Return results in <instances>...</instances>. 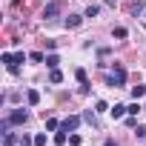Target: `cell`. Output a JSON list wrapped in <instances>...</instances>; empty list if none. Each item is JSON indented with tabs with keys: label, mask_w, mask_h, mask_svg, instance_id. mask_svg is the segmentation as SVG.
Returning <instances> with one entry per match:
<instances>
[{
	"label": "cell",
	"mask_w": 146,
	"mask_h": 146,
	"mask_svg": "<svg viewBox=\"0 0 146 146\" xmlns=\"http://www.w3.org/2000/svg\"><path fill=\"white\" fill-rule=\"evenodd\" d=\"M78 126H80V117H78V115H72V117H66V120L60 123V129H63V132H75Z\"/></svg>",
	"instance_id": "1"
},
{
	"label": "cell",
	"mask_w": 146,
	"mask_h": 146,
	"mask_svg": "<svg viewBox=\"0 0 146 146\" xmlns=\"http://www.w3.org/2000/svg\"><path fill=\"white\" fill-rule=\"evenodd\" d=\"M9 120H12V123H26L29 115H26V109H15V112L9 115Z\"/></svg>",
	"instance_id": "2"
},
{
	"label": "cell",
	"mask_w": 146,
	"mask_h": 146,
	"mask_svg": "<svg viewBox=\"0 0 146 146\" xmlns=\"http://www.w3.org/2000/svg\"><path fill=\"white\" fill-rule=\"evenodd\" d=\"M43 17H46V20H52V17H57V3H49V6L43 9Z\"/></svg>",
	"instance_id": "3"
},
{
	"label": "cell",
	"mask_w": 146,
	"mask_h": 146,
	"mask_svg": "<svg viewBox=\"0 0 146 146\" xmlns=\"http://www.w3.org/2000/svg\"><path fill=\"white\" fill-rule=\"evenodd\" d=\"M26 100H29V106H37V103H40V95H37L35 89H29V95H26Z\"/></svg>",
	"instance_id": "4"
},
{
	"label": "cell",
	"mask_w": 146,
	"mask_h": 146,
	"mask_svg": "<svg viewBox=\"0 0 146 146\" xmlns=\"http://www.w3.org/2000/svg\"><path fill=\"white\" fill-rule=\"evenodd\" d=\"M126 112H129V106H120V103H117V106L112 109V117H123Z\"/></svg>",
	"instance_id": "5"
},
{
	"label": "cell",
	"mask_w": 146,
	"mask_h": 146,
	"mask_svg": "<svg viewBox=\"0 0 146 146\" xmlns=\"http://www.w3.org/2000/svg\"><path fill=\"white\" fill-rule=\"evenodd\" d=\"M66 26H72V29L80 26V17H78V15H69V17H66Z\"/></svg>",
	"instance_id": "6"
},
{
	"label": "cell",
	"mask_w": 146,
	"mask_h": 146,
	"mask_svg": "<svg viewBox=\"0 0 146 146\" xmlns=\"http://www.w3.org/2000/svg\"><path fill=\"white\" fill-rule=\"evenodd\" d=\"M143 95H146V86H135V89H132V98H135V100L143 98Z\"/></svg>",
	"instance_id": "7"
},
{
	"label": "cell",
	"mask_w": 146,
	"mask_h": 146,
	"mask_svg": "<svg viewBox=\"0 0 146 146\" xmlns=\"http://www.w3.org/2000/svg\"><path fill=\"white\" fill-rule=\"evenodd\" d=\"M15 143H17V140H15V135H12V132H6V135H3V146H15Z\"/></svg>",
	"instance_id": "8"
},
{
	"label": "cell",
	"mask_w": 146,
	"mask_h": 146,
	"mask_svg": "<svg viewBox=\"0 0 146 146\" xmlns=\"http://www.w3.org/2000/svg\"><path fill=\"white\" fill-rule=\"evenodd\" d=\"M49 80H52V83H60V80H63V75H60L57 69H52V75H49Z\"/></svg>",
	"instance_id": "9"
},
{
	"label": "cell",
	"mask_w": 146,
	"mask_h": 146,
	"mask_svg": "<svg viewBox=\"0 0 146 146\" xmlns=\"http://www.w3.org/2000/svg\"><path fill=\"white\" fill-rule=\"evenodd\" d=\"M46 66H49V69H57V57L49 54V57H46Z\"/></svg>",
	"instance_id": "10"
},
{
	"label": "cell",
	"mask_w": 146,
	"mask_h": 146,
	"mask_svg": "<svg viewBox=\"0 0 146 146\" xmlns=\"http://www.w3.org/2000/svg\"><path fill=\"white\" fill-rule=\"evenodd\" d=\"M98 12H100V6H89V9H86V17H95Z\"/></svg>",
	"instance_id": "11"
},
{
	"label": "cell",
	"mask_w": 146,
	"mask_h": 146,
	"mask_svg": "<svg viewBox=\"0 0 146 146\" xmlns=\"http://www.w3.org/2000/svg\"><path fill=\"white\" fill-rule=\"evenodd\" d=\"M112 35H115V37H126V29H123V26H117V29H115Z\"/></svg>",
	"instance_id": "12"
},
{
	"label": "cell",
	"mask_w": 146,
	"mask_h": 146,
	"mask_svg": "<svg viewBox=\"0 0 146 146\" xmlns=\"http://www.w3.org/2000/svg\"><path fill=\"white\" fill-rule=\"evenodd\" d=\"M35 146H46V135H37L35 137Z\"/></svg>",
	"instance_id": "13"
},
{
	"label": "cell",
	"mask_w": 146,
	"mask_h": 146,
	"mask_svg": "<svg viewBox=\"0 0 146 146\" xmlns=\"http://www.w3.org/2000/svg\"><path fill=\"white\" fill-rule=\"evenodd\" d=\"M135 135H137V137H146V126H137V129H135Z\"/></svg>",
	"instance_id": "14"
},
{
	"label": "cell",
	"mask_w": 146,
	"mask_h": 146,
	"mask_svg": "<svg viewBox=\"0 0 146 146\" xmlns=\"http://www.w3.org/2000/svg\"><path fill=\"white\" fill-rule=\"evenodd\" d=\"M32 143H35V140H29V137L23 135V140H20V146H32Z\"/></svg>",
	"instance_id": "15"
},
{
	"label": "cell",
	"mask_w": 146,
	"mask_h": 146,
	"mask_svg": "<svg viewBox=\"0 0 146 146\" xmlns=\"http://www.w3.org/2000/svg\"><path fill=\"white\" fill-rule=\"evenodd\" d=\"M103 146H117V143H115V140H106V143H103Z\"/></svg>",
	"instance_id": "16"
},
{
	"label": "cell",
	"mask_w": 146,
	"mask_h": 146,
	"mask_svg": "<svg viewBox=\"0 0 146 146\" xmlns=\"http://www.w3.org/2000/svg\"><path fill=\"white\" fill-rule=\"evenodd\" d=\"M143 17H146V9H143Z\"/></svg>",
	"instance_id": "17"
}]
</instances>
